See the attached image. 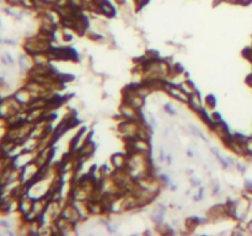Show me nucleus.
<instances>
[{"mask_svg": "<svg viewBox=\"0 0 252 236\" xmlns=\"http://www.w3.org/2000/svg\"><path fill=\"white\" fill-rule=\"evenodd\" d=\"M117 1H118V3H121V4H123V3H124V0H117Z\"/></svg>", "mask_w": 252, "mask_h": 236, "instance_id": "1", "label": "nucleus"}]
</instances>
